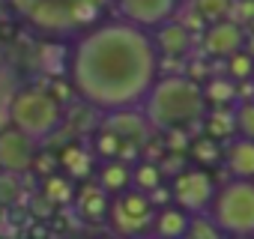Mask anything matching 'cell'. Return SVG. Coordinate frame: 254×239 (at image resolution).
I'll return each mask as SVG.
<instances>
[{
	"instance_id": "8",
	"label": "cell",
	"mask_w": 254,
	"mask_h": 239,
	"mask_svg": "<svg viewBox=\"0 0 254 239\" xmlns=\"http://www.w3.org/2000/svg\"><path fill=\"white\" fill-rule=\"evenodd\" d=\"M117 18L141 30H156L165 21H174L183 9V0H114Z\"/></svg>"
},
{
	"instance_id": "4",
	"label": "cell",
	"mask_w": 254,
	"mask_h": 239,
	"mask_svg": "<svg viewBox=\"0 0 254 239\" xmlns=\"http://www.w3.org/2000/svg\"><path fill=\"white\" fill-rule=\"evenodd\" d=\"M9 126L39 144L63 126V102L48 90L24 87L9 102Z\"/></svg>"
},
{
	"instance_id": "27",
	"label": "cell",
	"mask_w": 254,
	"mask_h": 239,
	"mask_svg": "<svg viewBox=\"0 0 254 239\" xmlns=\"http://www.w3.org/2000/svg\"><path fill=\"white\" fill-rule=\"evenodd\" d=\"M24 194V185H21V177L18 174H6L0 171V206H15Z\"/></svg>"
},
{
	"instance_id": "10",
	"label": "cell",
	"mask_w": 254,
	"mask_h": 239,
	"mask_svg": "<svg viewBox=\"0 0 254 239\" xmlns=\"http://www.w3.org/2000/svg\"><path fill=\"white\" fill-rule=\"evenodd\" d=\"M242 42H245V27L236 24L233 18L215 21V24H209V27L200 33V45H203V54H206V57H221V60H227L230 54L242 51Z\"/></svg>"
},
{
	"instance_id": "23",
	"label": "cell",
	"mask_w": 254,
	"mask_h": 239,
	"mask_svg": "<svg viewBox=\"0 0 254 239\" xmlns=\"http://www.w3.org/2000/svg\"><path fill=\"white\" fill-rule=\"evenodd\" d=\"M93 156L102 159V162H111V159H123V162H126V144H123L111 129H102V132L93 138Z\"/></svg>"
},
{
	"instance_id": "32",
	"label": "cell",
	"mask_w": 254,
	"mask_h": 239,
	"mask_svg": "<svg viewBox=\"0 0 254 239\" xmlns=\"http://www.w3.org/2000/svg\"><path fill=\"white\" fill-rule=\"evenodd\" d=\"M242 51L254 57V30H248V33H245V42H242Z\"/></svg>"
},
{
	"instance_id": "7",
	"label": "cell",
	"mask_w": 254,
	"mask_h": 239,
	"mask_svg": "<svg viewBox=\"0 0 254 239\" xmlns=\"http://www.w3.org/2000/svg\"><path fill=\"white\" fill-rule=\"evenodd\" d=\"M171 197L180 209H186L189 215H200L212 206V197H215V182H212V174L203 171V168H186L174 177V185H171Z\"/></svg>"
},
{
	"instance_id": "25",
	"label": "cell",
	"mask_w": 254,
	"mask_h": 239,
	"mask_svg": "<svg viewBox=\"0 0 254 239\" xmlns=\"http://www.w3.org/2000/svg\"><path fill=\"white\" fill-rule=\"evenodd\" d=\"M186 239H227V236L218 230V224L206 212H200V215H191L189 230H186Z\"/></svg>"
},
{
	"instance_id": "35",
	"label": "cell",
	"mask_w": 254,
	"mask_h": 239,
	"mask_svg": "<svg viewBox=\"0 0 254 239\" xmlns=\"http://www.w3.org/2000/svg\"><path fill=\"white\" fill-rule=\"evenodd\" d=\"M251 84H254V78H251Z\"/></svg>"
},
{
	"instance_id": "15",
	"label": "cell",
	"mask_w": 254,
	"mask_h": 239,
	"mask_svg": "<svg viewBox=\"0 0 254 239\" xmlns=\"http://www.w3.org/2000/svg\"><path fill=\"white\" fill-rule=\"evenodd\" d=\"M224 165L233 179H251L254 182V141L248 138H230L224 147Z\"/></svg>"
},
{
	"instance_id": "3",
	"label": "cell",
	"mask_w": 254,
	"mask_h": 239,
	"mask_svg": "<svg viewBox=\"0 0 254 239\" xmlns=\"http://www.w3.org/2000/svg\"><path fill=\"white\" fill-rule=\"evenodd\" d=\"M206 96L197 81L189 75H159L153 90L147 93L141 114L147 117L150 129L159 132H186L189 126L200 123L206 117Z\"/></svg>"
},
{
	"instance_id": "14",
	"label": "cell",
	"mask_w": 254,
	"mask_h": 239,
	"mask_svg": "<svg viewBox=\"0 0 254 239\" xmlns=\"http://www.w3.org/2000/svg\"><path fill=\"white\" fill-rule=\"evenodd\" d=\"M96 185L108 194V197H117L123 191L132 188V165L123 162V159H111V162H102L99 171H96Z\"/></svg>"
},
{
	"instance_id": "22",
	"label": "cell",
	"mask_w": 254,
	"mask_h": 239,
	"mask_svg": "<svg viewBox=\"0 0 254 239\" xmlns=\"http://www.w3.org/2000/svg\"><path fill=\"white\" fill-rule=\"evenodd\" d=\"M203 120H206V135L212 141H221V138L227 141V138L236 135V120H233L230 108H212Z\"/></svg>"
},
{
	"instance_id": "12",
	"label": "cell",
	"mask_w": 254,
	"mask_h": 239,
	"mask_svg": "<svg viewBox=\"0 0 254 239\" xmlns=\"http://www.w3.org/2000/svg\"><path fill=\"white\" fill-rule=\"evenodd\" d=\"M105 129H111L126 147H144L147 138H150V123L147 117L135 108V111H117V114H108V123Z\"/></svg>"
},
{
	"instance_id": "33",
	"label": "cell",
	"mask_w": 254,
	"mask_h": 239,
	"mask_svg": "<svg viewBox=\"0 0 254 239\" xmlns=\"http://www.w3.org/2000/svg\"><path fill=\"white\" fill-rule=\"evenodd\" d=\"M227 239H251V236H227Z\"/></svg>"
},
{
	"instance_id": "11",
	"label": "cell",
	"mask_w": 254,
	"mask_h": 239,
	"mask_svg": "<svg viewBox=\"0 0 254 239\" xmlns=\"http://www.w3.org/2000/svg\"><path fill=\"white\" fill-rule=\"evenodd\" d=\"M150 36H153V45H156L159 57H174V60H180V57H189V54H191V45H194V33H191L180 18L165 21V24L156 27Z\"/></svg>"
},
{
	"instance_id": "17",
	"label": "cell",
	"mask_w": 254,
	"mask_h": 239,
	"mask_svg": "<svg viewBox=\"0 0 254 239\" xmlns=\"http://www.w3.org/2000/svg\"><path fill=\"white\" fill-rule=\"evenodd\" d=\"M189 221L191 215L180 206H165L156 212L153 218V233L159 239H186V230H189Z\"/></svg>"
},
{
	"instance_id": "18",
	"label": "cell",
	"mask_w": 254,
	"mask_h": 239,
	"mask_svg": "<svg viewBox=\"0 0 254 239\" xmlns=\"http://www.w3.org/2000/svg\"><path fill=\"white\" fill-rule=\"evenodd\" d=\"M203 27L215 24V21H224L230 18V9H233V0H189V3H183Z\"/></svg>"
},
{
	"instance_id": "34",
	"label": "cell",
	"mask_w": 254,
	"mask_h": 239,
	"mask_svg": "<svg viewBox=\"0 0 254 239\" xmlns=\"http://www.w3.org/2000/svg\"><path fill=\"white\" fill-rule=\"evenodd\" d=\"M132 239H144V236H132Z\"/></svg>"
},
{
	"instance_id": "26",
	"label": "cell",
	"mask_w": 254,
	"mask_h": 239,
	"mask_svg": "<svg viewBox=\"0 0 254 239\" xmlns=\"http://www.w3.org/2000/svg\"><path fill=\"white\" fill-rule=\"evenodd\" d=\"M233 120H236V135L254 141V99H239L233 108Z\"/></svg>"
},
{
	"instance_id": "29",
	"label": "cell",
	"mask_w": 254,
	"mask_h": 239,
	"mask_svg": "<svg viewBox=\"0 0 254 239\" xmlns=\"http://www.w3.org/2000/svg\"><path fill=\"white\" fill-rule=\"evenodd\" d=\"M30 171H36L42 179H45V177H51V174H57V171H60V165H57V153H48V150H36Z\"/></svg>"
},
{
	"instance_id": "2",
	"label": "cell",
	"mask_w": 254,
	"mask_h": 239,
	"mask_svg": "<svg viewBox=\"0 0 254 239\" xmlns=\"http://www.w3.org/2000/svg\"><path fill=\"white\" fill-rule=\"evenodd\" d=\"M18 21L48 39H78L114 6V0H6Z\"/></svg>"
},
{
	"instance_id": "1",
	"label": "cell",
	"mask_w": 254,
	"mask_h": 239,
	"mask_svg": "<svg viewBox=\"0 0 254 239\" xmlns=\"http://www.w3.org/2000/svg\"><path fill=\"white\" fill-rule=\"evenodd\" d=\"M162 75L150 30L108 18L81 33L69 51V81L81 102L102 114L135 111Z\"/></svg>"
},
{
	"instance_id": "20",
	"label": "cell",
	"mask_w": 254,
	"mask_h": 239,
	"mask_svg": "<svg viewBox=\"0 0 254 239\" xmlns=\"http://www.w3.org/2000/svg\"><path fill=\"white\" fill-rule=\"evenodd\" d=\"M162 168L156 165V162H150V159H141L138 165H132V188L135 191H141V194H150V191H156L159 185H162Z\"/></svg>"
},
{
	"instance_id": "31",
	"label": "cell",
	"mask_w": 254,
	"mask_h": 239,
	"mask_svg": "<svg viewBox=\"0 0 254 239\" xmlns=\"http://www.w3.org/2000/svg\"><path fill=\"white\" fill-rule=\"evenodd\" d=\"M147 197H150V203H153V206H162V209L174 200V197H171V188H165V185H159V188H156V191H150Z\"/></svg>"
},
{
	"instance_id": "21",
	"label": "cell",
	"mask_w": 254,
	"mask_h": 239,
	"mask_svg": "<svg viewBox=\"0 0 254 239\" xmlns=\"http://www.w3.org/2000/svg\"><path fill=\"white\" fill-rule=\"evenodd\" d=\"M203 87V96H206V105L212 108H230L239 96H236V84L224 75V78H209V84H200Z\"/></svg>"
},
{
	"instance_id": "30",
	"label": "cell",
	"mask_w": 254,
	"mask_h": 239,
	"mask_svg": "<svg viewBox=\"0 0 254 239\" xmlns=\"http://www.w3.org/2000/svg\"><path fill=\"white\" fill-rule=\"evenodd\" d=\"M230 18L236 24H254V0H233V9H230Z\"/></svg>"
},
{
	"instance_id": "13",
	"label": "cell",
	"mask_w": 254,
	"mask_h": 239,
	"mask_svg": "<svg viewBox=\"0 0 254 239\" xmlns=\"http://www.w3.org/2000/svg\"><path fill=\"white\" fill-rule=\"evenodd\" d=\"M75 212L87 221V224H102L108 221V209H111V197L93 182V179H84L78 188H75Z\"/></svg>"
},
{
	"instance_id": "16",
	"label": "cell",
	"mask_w": 254,
	"mask_h": 239,
	"mask_svg": "<svg viewBox=\"0 0 254 239\" xmlns=\"http://www.w3.org/2000/svg\"><path fill=\"white\" fill-rule=\"evenodd\" d=\"M93 150L90 147H81V144H69V147H63L60 153H57V165H60V171L75 182V179H90V174H93Z\"/></svg>"
},
{
	"instance_id": "24",
	"label": "cell",
	"mask_w": 254,
	"mask_h": 239,
	"mask_svg": "<svg viewBox=\"0 0 254 239\" xmlns=\"http://www.w3.org/2000/svg\"><path fill=\"white\" fill-rule=\"evenodd\" d=\"M227 78L233 81V84H239V81H251L254 78V57L251 54H245V51H236V54H230L227 57Z\"/></svg>"
},
{
	"instance_id": "5",
	"label": "cell",
	"mask_w": 254,
	"mask_h": 239,
	"mask_svg": "<svg viewBox=\"0 0 254 239\" xmlns=\"http://www.w3.org/2000/svg\"><path fill=\"white\" fill-rule=\"evenodd\" d=\"M224 236H254V182L230 179L215 188L212 206L206 212Z\"/></svg>"
},
{
	"instance_id": "9",
	"label": "cell",
	"mask_w": 254,
	"mask_h": 239,
	"mask_svg": "<svg viewBox=\"0 0 254 239\" xmlns=\"http://www.w3.org/2000/svg\"><path fill=\"white\" fill-rule=\"evenodd\" d=\"M33 156H36V144L21 135L18 129L6 126L0 129V171L6 174H27L30 165H33Z\"/></svg>"
},
{
	"instance_id": "28",
	"label": "cell",
	"mask_w": 254,
	"mask_h": 239,
	"mask_svg": "<svg viewBox=\"0 0 254 239\" xmlns=\"http://www.w3.org/2000/svg\"><path fill=\"white\" fill-rule=\"evenodd\" d=\"M191 156H194V159L200 162V168L206 171V168H209V165H215V162H218L224 153H221L218 141H212V138L206 135V138H197V141L191 144Z\"/></svg>"
},
{
	"instance_id": "6",
	"label": "cell",
	"mask_w": 254,
	"mask_h": 239,
	"mask_svg": "<svg viewBox=\"0 0 254 239\" xmlns=\"http://www.w3.org/2000/svg\"><path fill=\"white\" fill-rule=\"evenodd\" d=\"M153 218H156V206L150 203L147 194L129 188L117 197H111V209H108V224L114 233L132 239V236H144L147 230H153Z\"/></svg>"
},
{
	"instance_id": "19",
	"label": "cell",
	"mask_w": 254,
	"mask_h": 239,
	"mask_svg": "<svg viewBox=\"0 0 254 239\" xmlns=\"http://www.w3.org/2000/svg\"><path fill=\"white\" fill-rule=\"evenodd\" d=\"M75 182L66 177V174H51V177H45L42 179V197L51 203V206H69L72 200H75Z\"/></svg>"
}]
</instances>
